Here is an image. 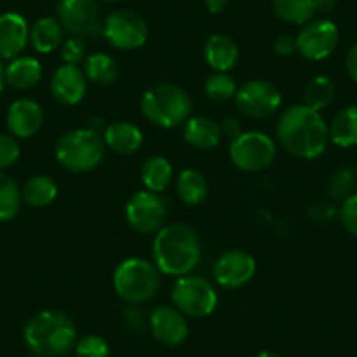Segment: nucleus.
Segmentation results:
<instances>
[{"mask_svg": "<svg viewBox=\"0 0 357 357\" xmlns=\"http://www.w3.org/2000/svg\"><path fill=\"white\" fill-rule=\"evenodd\" d=\"M279 142L293 156L314 160L326 151L329 142V126L321 116L305 104L287 107L277 121Z\"/></svg>", "mask_w": 357, "mask_h": 357, "instance_id": "nucleus-1", "label": "nucleus"}, {"mask_svg": "<svg viewBox=\"0 0 357 357\" xmlns=\"http://www.w3.org/2000/svg\"><path fill=\"white\" fill-rule=\"evenodd\" d=\"M153 259L165 275H190L202 259V242L197 231L184 222H172L156 233Z\"/></svg>", "mask_w": 357, "mask_h": 357, "instance_id": "nucleus-2", "label": "nucleus"}, {"mask_svg": "<svg viewBox=\"0 0 357 357\" xmlns=\"http://www.w3.org/2000/svg\"><path fill=\"white\" fill-rule=\"evenodd\" d=\"M23 338L37 356L63 357L77 342V328L65 312L43 310L26 322Z\"/></svg>", "mask_w": 357, "mask_h": 357, "instance_id": "nucleus-3", "label": "nucleus"}, {"mask_svg": "<svg viewBox=\"0 0 357 357\" xmlns=\"http://www.w3.org/2000/svg\"><path fill=\"white\" fill-rule=\"evenodd\" d=\"M144 116L160 128H175L191 118L193 102L181 86L160 82L147 89L140 100Z\"/></svg>", "mask_w": 357, "mask_h": 357, "instance_id": "nucleus-4", "label": "nucleus"}, {"mask_svg": "<svg viewBox=\"0 0 357 357\" xmlns=\"http://www.w3.org/2000/svg\"><path fill=\"white\" fill-rule=\"evenodd\" d=\"M105 142L100 133L77 128L63 133L56 144V160L72 174L91 172L104 161Z\"/></svg>", "mask_w": 357, "mask_h": 357, "instance_id": "nucleus-5", "label": "nucleus"}, {"mask_svg": "<svg viewBox=\"0 0 357 357\" xmlns=\"http://www.w3.org/2000/svg\"><path fill=\"white\" fill-rule=\"evenodd\" d=\"M160 270L142 257H128L114 272L116 294L128 305H142L153 300L160 291Z\"/></svg>", "mask_w": 357, "mask_h": 357, "instance_id": "nucleus-6", "label": "nucleus"}, {"mask_svg": "<svg viewBox=\"0 0 357 357\" xmlns=\"http://www.w3.org/2000/svg\"><path fill=\"white\" fill-rule=\"evenodd\" d=\"M172 301L181 314L193 319L211 315L218 307V293L207 279L200 275L178 277L172 289Z\"/></svg>", "mask_w": 357, "mask_h": 357, "instance_id": "nucleus-7", "label": "nucleus"}, {"mask_svg": "<svg viewBox=\"0 0 357 357\" xmlns=\"http://www.w3.org/2000/svg\"><path fill=\"white\" fill-rule=\"evenodd\" d=\"M275 158V142L263 132H243L229 144V160L238 170L263 172Z\"/></svg>", "mask_w": 357, "mask_h": 357, "instance_id": "nucleus-8", "label": "nucleus"}, {"mask_svg": "<svg viewBox=\"0 0 357 357\" xmlns=\"http://www.w3.org/2000/svg\"><path fill=\"white\" fill-rule=\"evenodd\" d=\"M58 22L72 37L95 39L104 32L105 20L98 0H60Z\"/></svg>", "mask_w": 357, "mask_h": 357, "instance_id": "nucleus-9", "label": "nucleus"}, {"mask_svg": "<svg viewBox=\"0 0 357 357\" xmlns=\"http://www.w3.org/2000/svg\"><path fill=\"white\" fill-rule=\"evenodd\" d=\"M102 36L116 50L133 51L147 43L149 29L139 13L132 9H118L105 18Z\"/></svg>", "mask_w": 357, "mask_h": 357, "instance_id": "nucleus-10", "label": "nucleus"}, {"mask_svg": "<svg viewBox=\"0 0 357 357\" xmlns=\"http://www.w3.org/2000/svg\"><path fill=\"white\" fill-rule=\"evenodd\" d=\"M235 104L236 109L247 118L264 119L279 111L282 95L272 82L254 79L240 86L235 95Z\"/></svg>", "mask_w": 357, "mask_h": 357, "instance_id": "nucleus-11", "label": "nucleus"}, {"mask_svg": "<svg viewBox=\"0 0 357 357\" xmlns=\"http://www.w3.org/2000/svg\"><path fill=\"white\" fill-rule=\"evenodd\" d=\"M168 207L160 193L153 191H137L132 195L125 208V215L132 229L142 235L158 233L165 225Z\"/></svg>", "mask_w": 357, "mask_h": 357, "instance_id": "nucleus-12", "label": "nucleus"}, {"mask_svg": "<svg viewBox=\"0 0 357 357\" xmlns=\"http://www.w3.org/2000/svg\"><path fill=\"white\" fill-rule=\"evenodd\" d=\"M338 40V26L331 20H312L296 36V50L307 60L321 61L336 50Z\"/></svg>", "mask_w": 357, "mask_h": 357, "instance_id": "nucleus-13", "label": "nucleus"}, {"mask_svg": "<svg viewBox=\"0 0 357 357\" xmlns=\"http://www.w3.org/2000/svg\"><path fill=\"white\" fill-rule=\"evenodd\" d=\"M256 275V259L240 249L226 250L214 264V279L225 289H240Z\"/></svg>", "mask_w": 357, "mask_h": 357, "instance_id": "nucleus-14", "label": "nucleus"}, {"mask_svg": "<svg viewBox=\"0 0 357 357\" xmlns=\"http://www.w3.org/2000/svg\"><path fill=\"white\" fill-rule=\"evenodd\" d=\"M149 328L154 338L167 347L181 345L190 335V326L184 314L168 305H160L151 312Z\"/></svg>", "mask_w": 357, "mask_h": 357, "instance_id": "nucleus-15", "label": "nucleus"}, {"mask_svg": "<svg viewBox=\"0 0 357 357\" xmlns=\"http://www.w3.org/2000/svg\"><path fill=\"white\" fill-rule=\"evenodd\" d=\"M51 93L61 105H75L84 98L88 79L79 65L63 63L51 77Z\"/></svg>", "mask_w": 357, "mask_h": 357, "instance_id": "nucleus-16", "label": "nucleus"}, {"mask_svg": "<svg viewBox=\"0 0 357 357\" xmlns=\"http://www.w3.org/2000/svg\"><path fill=\"white\" fill-rule=\"evenodd\" d=\"M9 132L18 139H30L40 130L44 123L43 107L32 98H18L13 102L6 114Z\"/></svg>", "mask_w": 357, "mask_h": 357, "instance_id": "nucleus-17", "label": "nucleus"}, {"mask_svg": "<svg viewBox=\"0 0 357 357\" xmlns=\"http://www.w3.org/2000/svg\"><path fill=\"white\" fill-rule=\"evenodd\" d=\"M30 40V29L26 20L18 13L0 15V60H15Z\"/></svg>", "mask_w": 357, "mask_h": 357, "instance_id": "nucleus-18", "label": "nucleus"}, {"mask_svg": "<svg viewBox=\"0 0 357 357\" xmlns=\"http://www.w3.org/2000/svg\"><path fill=\"white\" fill-rule=\"evenodd\" d=\"M183 135L184 140L191 147H195V149L208 151L219 146L222 132L221 125L212 118H207V116H191L184 123Z\"/></svg>", "mask_w": 357, "mask_h": 357, "instance_id": "nucleus-19", "label": "nucleus"}, {"mask_svg": "<svg viewBox=\"0 0 357 357\" xmlns=\"http://www.w3.org/2000/svg\"><path fill=\"white\" fill-rule=\"evenodd\" d=\"M205 60L215 72H229L238 61V46L231 37L214 33L205 43Z\"/></svg>", "mask_w": 357, "mask_h": 357, "instance_id": "nucleus-20", "label": "nucleus"}, {"mask_svg": "<svg viewBox=\"0 0 357 357\" xmlns=\"http://www.w3.org/2000/svg\"><path fill=\"white\" fill-rule=\"evenodd\" d=\"M104 142L109 149L118 154H132L140 149L144 135L137 125L130 121H114L104 132Z\"/></svg>", "mask_w": 357, "mask_h": 357, "instance_id": "nucleus-21", "label": "nucleus"}, {"mask_svg": "<svg viewBox=\"0 0 357 357\" xmlns=\"http://www.w3.org/2000/svg\"><path fill=\"white\" fill-rule=\"evenodd\" d=\"M65 30L56 18L44 16L30 29V43L37 53L50 54L63 44Z\"/></svg>", "mask_w": 357, "mask_h": 357, "instance_id": "nucleus-22", "label": "nucleus"}, {"mask_svg": "<svg viewBox=\"0 0 357 357\" xmlns=\"http://www.w3.org/2000/svg\"><path fill=\"white\" fill-rule=\"evenodd\" d=\"M43 65L32 56H18L6 67V84L15 89H30L39 84Z\"/></svg>", "mask_w": 357, "mask_h": 357, "instance_id": "nucleus-23", "label": "nucleus"}, {"mask_svg": "<svg viewBox=\"0 0 357 357\" xmlns=\"http://www.w3.org/2000/svg\"><path fill=\"white\" fill-rule=\"evenodd\" d=\"M177 197L188 207H198L208 197V184L204 174L195 168H186L177 177Z\"/></svg>", "mask_w": 357, "mask_h": 357, "instance_id": "nucleus-24", "label": "nucleus"}, {"mask_svg": "<svg viewBox=\"0 0 357 357\" xmlns=\"http://www.w3.org/2000/svg\"><path fill=\"white\" fill-rule=\"evenodd\" d=\"M140 177L147 191L163 193L174 178V168L165 156H151L144 161Z\"/></svg>", "mask_w": 357, "mask_h": 357, "instance_id": "nucleus-25", "label": "nucleus"}, {"mask_svg": "<svg viewBox=\"0 0 357 357\" xmlns=\"http://www.w3.org/2000/svg\"><path fill=\"white\" fill-rule=\"evenodd\" d=\"M329 140L338 147L357 146V105L342 109L329 125Z\"/></svg>", "mask_w": 357, "mask_h": 357, "instance_id": "nucleus-26", "label": "nucleus"}, {"mask_svg": "<svg viewBox=\"0 0 357 357\" xmlns=\"http://www.w3.org/2000/svg\"><path fill=\"white\" fill-rule=\"evenodd\" d=\"M82 72H84L88 81L95 82L98 86H109L118 81L119 77L118 61L105 53L89 54L84 60Z\"/></svg>", "mask_w": 357, "mask_h": 357, "instance_id": "nucleus-27", "label": "nucleus"}, {"mask_svg": "<svg viewBox=\"0 0 357 357\" xmlns=\"http://www.w3.org/2000/svg\"><path fill=\"white\" fill-rule=\"evenodd\" d=\"M23 200L36 208H44L56 200L58 186L50 175H33L22 190Z\"/></svg>", "mask_w": 357, "mask_h": 357, "instance_id": "nucleus-28", "label": "nucleus"}, {"mask_svg": "<svg viewBox=\"0 0 357 357\" xmlns=\"http://www.w3.org/2000/svg\"><path fill=\"white\" fill-rule=\"evenodd\" d=\"M272 9L277 18L291 25H305L317 15L315 0H272Z\"/></svg>", "mask_w": 357, "mask_h": 357, "instance_id": "nucleus-29", "label": "nucleus"}, {"mask_svg": "<svg viewBox=\"0 0 357 357\" xmlns=\"http://www.w3.org/2000/svg\"><path fill=\"white\" fill-rule=\"evenodd\" d=\"M23 195L11 175L0 172V222H8L18 215Z\"/></svg>", "mask_w": 357, "mask_h": 357, "instance_id": "nucleus-30", "label": "nucleus"}, {"mask_svg": "<svg viewBox=\"0 0 357 357\" xmlns=\"http://www.w3.org/2000/svg\"><path fill=\"white\" fill-rule=\"evenodd\" d=\"M335 82L328 75H315L305 86L303 104L314 109V111L321 112L322 109H326L331 104L333 98H335Z\"/></svg>", "mask_w": 357, "mask_h": 357, "instance_id": "nucleus-31", "label": "nucleus"}, {"mask_svg": "<svg viewBox=\"0 0 357 357\" xmlns=\"http://www.w3.org/2000/svg\"><path fill=\"white\" fill-rule=\"evenodd\" d=\"M236 91L238 88H236L235 79L228 75V72H214L205 81V93L212 102H218V104H225L235 98Z\"/></svg>", "mask_w": 357, "mask_h": 357, "instance_id": "nucleus-32", "label": "nucleus"}, {"mask_svg": "<svg viewBox=\"0 0 357 357\" xmlns=\"http://www.w3.org/2000/svg\"><path fill=\"white\" fill-rule=\"evenodd\" d=\"M354 188H356V175L350 168L345 167L331 175L328 183V193L335 200H345L350 195H354Z\"/></svg>", "mask_w": 357, "mask_h": 357, "instance_id": "nucleus-33", "label": "nucleus"}, {"mask_svg": "<svg viewBox=\"0 0 357 357\" xmlns=\"http://www.w3.org/2000/svg\"><path fill=\"white\" fill-rule=\"evenodd\" d=\"M75 357H109L111 349L102 336L86 335L74 345Z\"/></svg>", "mask_w": 357, "mask_h": 357, "instance_id": "nucleus-34", "label": "nucleus"}, {"mask_svg": "<svg viewBox=\"0 0 357 357\" xmlns=\"http://www.w3.org/2000/svg\"><path fill=\"white\" fill-rule=\"evenodd\" d=\"M60 47V56L63 60V63L79 65L81 61L86 60V44L82 39L70 37V39L63 40V44Z\"/></svg>", "mask_w": 357, "mask_h": 357, "instance_id": "nucleus-35", "label": "nucleus"}, {"mask_svg": "<svg viewBox=\"0 0 357 357\" xmlns=\"http://www.w3.org/2000/svg\"><path fill=\"white\" fill-rule=\"evenodd\" d=\"M20 153V144L15 137L0 135V172L11 168L18 161Z\"/></svg>", "mask_w": 357, "mask_h": 357, "instance_id": "nucleus-36", "label": "nucleus"}, {"mask_svg": "<svg viewBox=\"0 0 357 357\" xmlns=\"http://www.w3.org/2000/svg\"><path fill=\"white\" fill-rule=\"evenodd\" d=\"M340 219H342V225L350 235L357 236V193L350 195L349 198H345L340 208Z\"/></svg>", "mask_w": 357, "mask_h": 357, "instance_id": "nucleus-37", "label": "nucleus"}, {"mask_svg": "<svg viewBox=\"0 0 357 357\" xmlns=\"http://www.w3.org/2000/svg\"><path fill=\"white\" fill-rule=\"evenodd\" d=\"M273 53L279 56H291V54L298 53L296 50V37L291 36H280L273 40Z\"/></svg>", "mask_w": 357, "mask_h": 357, "instance_id": "nucleus-38", "label": "nucleus"}, {"mask_svg": "<svg viewBox=\"0 0 357 357\" xmlns=\"http://www.w3.org/2000/svg\"><path fill=\"white\" fill-rule=\"evenodd\" d=\"M221 132H222V135H225L226 139H229V140H235L236 137H240L243 133L242 132V125H240L238 119H235V118L222 119Z\"/></svg>", "mask_w": 357, "mask_h": 357, "instance_id": "nucleus-39", "label": "nucleus"}, {"mask_svg": "<svg viewBox=\"0 0 357 357\" xmlns=\"http://www.w3.org/2000/svg\"><path fill=\"white\" fill-rule=\"evenodd\" d=\"M345 70L347 74L350 75V79L357 82V43H354L352 46H350V50L347 51Z\"/></svg>", "mask_w": 357, "mask_h": 357, "instance_id": "nucleus-40", "label": "nucleus"}, {"mask_svg": "<svg viewBox=\"0 0 357 357\" xmlns=\"http://www.w3.org/2000/svg\"><path fill=\"white\" fill-rule=\"evenodd\" d=\"M229 0H205V8L208 9V13L212 15H219V13L225 11L228 8Z\"/></svg>", "mask_w": 357, "mask_h": 357, "instance_id": "nucleus-41", "label": "nucleus"}, {"mask_svg": "<svg viewBox=\"0 0 357 357\" xmlns=\"http://www.w3.org/2000/svg\"><path fill=\"white\" fill-rule=\"evenodd\" d=\"M315 6H317V13L329 15V13L335 11L336 0H315Z\"/></svg>", "mask_w": 357, "mask_h": 357, "instance_id": "nucleus-42", "label": "nucleus"}, {"mask_svg": "<svg viewBox=\"0 0 357 357\" xmlns=\"http://www.w3.org/2000/svg\"><path fill=\"white\" fill-rule=\"evenodd\" d=\"M88 128L93 130V132H97V133H100V135H104L107 125H105V121L102 118H91V119H89Z\"/></svg>", "mask_w": 357, "mask_h": 357, "instance_id": "nucleus-43", "label": "nucleus"}, {"mask_svg": "<svg viewBox=\"0 0 357 357\" xmlns=\"http://www.w3.org/2000/svg\"><path fill=\"white\" fill-rule=\"evenodd\" d=\"M4 88H6V67L0 63V95L4 93Z\"/></svg>", "mask_w": 357, "mask_h": 357, "instance_id": "nucleus-44", "label": "nucleus"}, {"mask_svg": "<svg viewBox=\"0 0 357 357\" xmlns=\"http://www.w3.org/2000/svg\"><path fill=\"white\" fill-rule=\"evenodd\" d=\"M256 357H280V356H277V354L272 352V350H263V352L257 354Z\"/></svg>", "mask_w": 357, "mask_h": 357, "instance_id": "nucleus-45", "label": "nucleus"}, {"mask_svg": "<svg viewBox=\"0 0 357 357\" xmlns=\"http://www.w3.org/2000/svg\"><path fill=\"white\" fill-rule=\"evenodd\" d=\"M30 357H40V356H37V354H33V356H30Z\"/></svg>", "mask_w": 357, "mask_h": 357, "instance_id": "nucleus-46", "label": "nucleus"}, {"mask_svg": "<svg viewBox=\"0 0 357 357\" xmlns=\"http://www.w3.org/2000/svg\"><path fill=\"white\" fill-rule=\"evenodd\" d=\"M107 2H116V0H107Z\"/></svg>", "mask_w": 357, "mask_h": 357, "instance_id": "nucleus-47", "label": "nucleus"}, {"mask_svg": "<svg viewBox=\"0 0 357 357\" xmlns=\"http://www.w3.org/2000/svg\"><path fill=\"white\" fill-rule=\"evenodd\" d=\"M63 357H65V356H63Z\"/></svg>", "mask_w": 357, "mask_h": 357, "instance_id": "nucleus-48", "label": "nucleus"}]
</instances>
